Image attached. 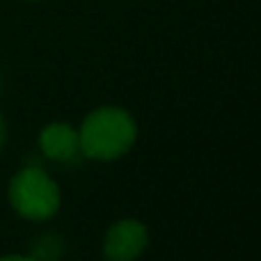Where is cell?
<instances>
[{
	"instance_id": "7",
	"label": "cell",
	"mask_w": 261,
	"mask_h": 261,
	"mask_svg": "<svg viewBox=\"0 0 261 261\" xmlns=\"http://www.w3.org/2000/svg\"><path fill=\"white\" fill-rule=\"evenodd\" d=\"M5 142H7V124H5V117L0 113V149L5 147Z\"/></svg>"
},
{
	"instance_id": "8",
	"label": "cell",
	"mask_w": 261,
	"mask_h": 261,
	"mask_svg": "<svg viewBox=\"0 0 261 261\" xmlns=\"http://www.w3.org/2000/svg\"><path fill=\"white\" fill-rule=\"evenodd\" d=\"M28 3H35V0H28Z\"/></svg>"
},
{
	"instance_id": "2",
	"label": "cell",
	"mask_w": 261,
	"mask_h": 261,
	"mask_svg": "<svg viewBox=\"0 0 261 261\" xmlns=\"http://www.w3.org/2000/svg\"><path fill=\"white\" fill-rule=\"evenodd\" d=\"M7 199L21 218L30 222H46L58 216L62 206V190L41 167L28 165L12 176Z\"/></svg>"
},
{
	"instance_id": "6",
	"label": "cell",
	"mask_w": 261,
	"mask_h": 261,
	"mask_svg": "<svg viewBox=\"0 0 261 261\" xmlns=\"http://www.w3.org/2000/svg\"><path fill=\"white\" fill-rule=\"evenodd\" d=\"M0 261H37V259L30 257V254H5V257H0Z\"/></svg>"
},
{
	"instance_id": "3",
	"label": "cell",
	"mask_w": 261,
	"mask_h": 261,
	"mask_svg": "<svg viewBox=\"0 0 261 261\" xmlns=\"http://www.w3.org/2000/svg\"><path fill=\"white\" fill-rule=\"evenodd\" d=\"M149 245V231L144 222L135 218H124L108 227L103 236L106 261H135L142 257Z\"/></svg>"
},
{
	"instance_id": "5",
	"label": "cell",
	"mask_w": 261,
	"mask_h": 261,
	"mask_svg": "<svg viewBox=\"0 0 261 261\" xmlns=\"http://www.w3.org/2000/svg\"><path fill=\"white\" fill-rule=\"evenodd\" d=\"M64 254V241L55 234H44L32 243L30 257L37 261H60Z\"/></svg>"
},
{
	"instance_id": "1",
	"label": "cell",
	"mask_w": 261,
	"mask_h": 261,
	"mask_svg": "<svg viewBox=\"0 0 261 261\" xmlns=\"http://www.w3.org/2000/svg\"><path fill=\"white\" fill-rule=\"evenodd\" d=\"M138 140V124L119 106H101L83 119L78 128L81 153L90 161L110 163L130 151Z\"/></svg>"
},
{
	"instance_id": "4",
	"label": "cell",
	"mask_w": 261,
	"mask_h": 261,
	"mask_svg": "<svg viewBox=\"0 0 261 261\" xmlns=\"http://www.w3.org/2000/svg\"><path fill=\"white\" fill-rule=\"evenodd\" d=\"M39 149L48 161L55 163H73L81 153L78 130L67 122H53L41 128L39 133Z\"/></svg>"
}]
</instances>
